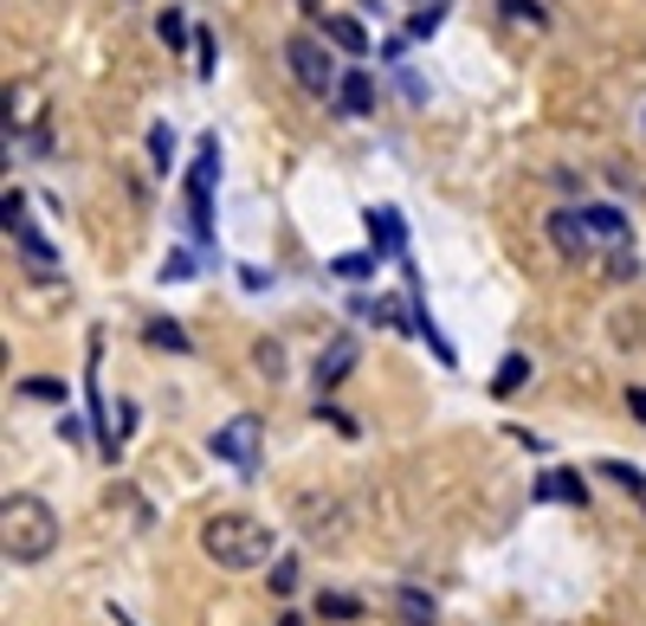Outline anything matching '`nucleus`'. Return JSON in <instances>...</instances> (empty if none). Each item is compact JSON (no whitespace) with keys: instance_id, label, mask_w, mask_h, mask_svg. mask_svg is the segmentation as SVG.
Masks as SVG:
<instances>
[{"instance_id":"f257e3e1","label":"nucleus","mask_w":646,"mask_h":626,"mask_svg":"<svg viewBox=\"0 0 646 626\" xmlns=\"http://www.w3.org/2000/svg\"><path fill=\"white\" fill-rule=\"evenodd\" d=\"M0 550H7V562H45V555L59 550V516H52V504L33 497V491H13L0 504Z\"/></svg>"},{"instance_id":"f03ea898","label":"nucleus","mask_w":646,"mask_h":626,"mask_svg":"<svg viewBox=\"0 0 646 626\" xmlns=\"http://www.w3.org/2000/svg\"><path fill=\"white\" fill-rule=\"evenodd\" d=\"M201 550L221 568H266L271 562V530L246 511H221L201 523Z\"/></svg>"},{"instance_id":"7ed1b4c3","label":"nucleus","mask_w":646,"mask_h":626,"mask_svg":"<svg viewBox=\"0 0 646 626\" xmlns=\"http://www.w3.org/2000/svg\"><path fill=\"white\" fill-rule=\"evenodd\" d=\"M285 65H291V78H298V91H310V98H337L342 91L337 59H330V45H324L317 33H291L285 39Z\"/></svg>"},{"instance_id":"20e7f679","label":"nucleus","mask_w":646,"mask_h":626,"mask_svg":"<svg viewBox=\"0 0 646 626\" xmlns=\"http://www.w3.org/2000/svg\"><path fill=\"white\" fill-rule=\"evenodd\" d=\"M259 440H266V427H259V413H233L227 427H214V459H227L233 472H259Z\"/></svg>"},{"instance_id":"39448f33","label":"nucleus","mask_w":646,"mask_h":626,"mask_svg":"<svg viewBox=\"0 0 646 626\" xmlns=\"http://www.w3.org/2000/svg\"><path fill=\"white\" fill-rule=\"evenodd\" d=\"M214 168H221V143H214V136H201V155H194V175H188L194 239H207V187H214Z\"/></svg>"},{"instance_id":"423d86ee","label":"nucleus","mask_w":646,"mask_h":626,"mask_svg":"<svg viewBox=\"0 0 646 626\" xmlns=\"http://www.w3.org/2000/svg\"><path fill=\"white\" fill-rule=\"evenodd\" d=\"M550 239H556V253H563V258H588V253H595V246H588V220H582L575 207L550 214Z\"/></svg>"},{"instance_id":"0eeeda50","label":"nucleus","mask_w":646,"mask_h":626,"mask_svg":"<svg viewBox=\"0 0 646 626\" xmlns=\"http://www.w3.org/2000/svg\"><path fill=\"white\" fill-rule=\"evenodd\" d=\"M337 104H342V116H369V111H376V78L362 72V65H349V72H342Z\"/></svg>"},{"instance_id":"6e6552de","label":"nucleus","mask_w":646,"mask_h":626,"mask_svg":"<svg viewBox=\"0 0 646 626\" xmlns=\"http://www.w3.org/2000/svg\"><path fill=\"white\" fill-rule=\"evenodd\" d=\"M349 369H356V336H337V342L317 356V388H337Z\"/></svg>"},{"instance_id":"1a4fd4ad","label":"nucleus","mask_w":646,"mask_h":626,"mask_svg":"<svg viewBox=\"0 0 646 626\" xmlns=\"http://www.w3.org/2000/svg\"><path fill=\"white\" fill-rule=\"evenodd\" d=\"M324 39H330V45H342L349 59H369V33H362L349 13H324Z\"/></svg>"},{"instance_id":"9d476101","label":"nucleus","mask_w":646,"mask_h":626,"mask_svg":"<svg viewBox=\"0 0 646 626\" xmlns=\"http://www.w3.org/2000/svg\"><path fill=\"white\" fill-rule=\"evenodd\" d=\"M536 497H550V504H588V484L575 479V472H543Z\"/></svg>"},{"instance_id":"9b49d317","label":"nucleus","mask_w":646,"mask_h":626,"mask_svg":"<svg viewBox=\"0 0 646 626\" xmlns=\"http://www.w3.org/2000/svg\"><path fill=\"white\" fill-rule=\"evenodd\" d=\"M13 239H20V258H27V271H33V278H52V271H59V258H52V246L39 239L33 226H20Z\"/></svg>"},{"instance_id":"f8f14e48","label":"nucleus","mask_w":646,"mask_h":626,"mask_svg":"<svg viewBox=\"0 0 646 626\" xmlns=\"http://www.w3.org/2000/svg\"><path fill=\"white\" fill-rule=\"evenodd\" d=\"M369 239H376V253H401V214L394 207H376L369 214Z\"/></svg>"},{"instance_id":"ddd939ff","label":"nucleus","mask_w":646,"mask_h":626,"mask_svg":"<svg viewBox=\"0 0 646 626\" xmlns=\"http://www.w3.org/2000/svg\"><path fill=\"white\" fill-rule=\"evenodd\" d=\"M394 607H401V626H433V601H427V594L401 588L394 594Z\"/></svg>"},{"instance_id":"4468645a","label":"nucleus","mask_w":646,"mask_h":626,"mask_svg":"<svg viewBox=\"0 0 646 626\" xmlns=\"http://www.w3.org/2000/svg\"><path fill=\"white\" fill-rule=\"evenodd\" d=\"M498 7H504V20H511V27H543V20H550V13H543V0H498Z\"/></svg>"},{"instance_id":"2eb2a0df","label":"nucleus","mask_w":646,"mask_h":626,"mask_svg":"<svg viewBox=\"0 0 646 626\" xmlns=\"http://www.w3.org/2000/svg\"><path fill=\"white\" fill-rule=\"evenodd\" d=\"M524 381H531V356H504V369H498V394H517V388H524Z\"/></svg>"},{"instance_id":"dca6fc26","label":"nucleus","mask_w":646,"mask_h":626,"mask_svg":"<svg viewBox=\"0 0 646 626\" xmlns=\"http://www.w3.org/2000/svg\"><path fill=\"white\" fill-rule=\"evenodd\" d=\"M150 342H155V349H175V356H188V330H182V324H168V317H162V324H150Z\"/></svg>"},{"instance_id":"f3484780","label":"nucleus","mask_w":646,"mask_h":626,"mask_svg":"<svg viewBox=\"0 0 646 626\" xmlns=\"http://www.w3.org/2000/svg\"><path fill=\"white\" fill-rule=\"evenodd\" d=\"M317 614H324V620H356L362 607H356L349 594H324V601H317Z\"/></svg>"},{"instance_id":"a211bd4d","label":"nucleus","mask_w":646,"mask_h":626,"mask_svg":"<svg viewBox=\"0 0 646 626\" xmlns=\"http://www.w3.org/2000/svg\"><path fill=\"white\" fill-rule=\"evenodd\" d=\"M602 472H608V479L621 484V491H634V497H646V479H640V472H634V465H621V459H608Z\"/></svg>"},{"instance_id":"6ab92c4d","label":"nucleus","mask_w":646,"mask_h":626,"mask_svg":"<svg viewBox=\"0 0 646 626\" xmlns=\"http://www.w3.org/2000/svg\"><path fill=\"white\" fill-rule=\"evenodd\" d=\"M330 271H337V278H349V285H356V278H369V271H376V258L349 253V258H337V265H330Z\"/></svg>"},{"instance_id":"aec40b11","label":"nucleus","mask_w":646,"mask_h":626,"mask_svg":"<svg viewBox=\"0 0 646 626\" xmlns=\"http://www.w3.org/2000/svg\"><path fill=\"white\" fill-rule=\"evenodd\" d=\"M253 356H259V369H266V381H278V374H285V349H278V342H259Z\"/></svg>"},{"instance_id":"412c9836","label":"nucleus","mask_w":646,"mask_h":626,"mask_svg":"<svg viewBox=\"0 0 646 626\" xmlns=\"http://www.w3.org/2000/svg\"><path fill=\"white\" fill-rule=\"evenodd\" d=\"M155 33L168 39V45H182V39H188V20H182V13H175V7H168V13H162V20H155Z\"/></svg>"},{"instance_id":"4be33fe9","label":"nucleus","mask_w":646,"mask_h":626,"mask_svg":"<svg viewBox=\"0 0 646 626\" xmlns=\"http://www.w3.org/2000/svg\"><path fill=\"white\" fill-rule=\"evenodd\" d=\"M440 20H447L440 7H420L414 20H408V33H414V39H427V33H440Z\"/></svg>"},{"instance_id":"5701e85b","label":"nucleus","mask_w":646,"mask_h":626,"mask_svg":"<svg viewBox=\"0 0 646 626\" xmlns=\"http://www.w3.org/2000/svg\"><path fill=\"white\" fill-rule=\"evenodd\" d=\"M298 588V562H271V594H291Z\"/></svg>"},{"instance_id":"b1692460","label":"nucleus","mask_w":646,"mask_h":626,"mask_svg":"<svg viewBox=\"0 0 646 626\" xmlns=\"http://www.w3.org/2000/svg\"><path fill=\"white\" fill-rule=\"evenodd\" d=\"M150 155L162 162V175H168V155H175V143H168V130H162V123L150 130Z\"/></svg>"},{"instance_id":"393cba45","label":"nucleus","mask_w":646,"mask_h":626,"mask_svg":"<svg viewBox=\"0 0 646 626\" xmlns=\"http://www.w3.org/2000/svg\"><path fill=\"white\" fill-rule=\"evenodd\" d=\"M194 59H201V65H194V72H201V78H214V39H207V33L194 39Z\"/></svg>"},{"instance_id":"a878e982","label":"nucleus","mask_w":646,"mask_h":626,"mask_svg":"<svg viewBox=\"0 0 646 626\" xmlns=\"http://www.w3.org/2000/svg\"><path fill=\"white\" fill-rule=\"evenodd\" d=\"M162 278H175V285H182V278H194L188 253H168V265H162Z\"/></svg>"},{"instance_id":"bb28decb","label":"nucleus","mask_w":646,"mask_h":626,"mask_svg":"<svg viewBox=\"0 0 646 626\" xmlns=\"http://www.w3.org/2000/svg\"><path fill=\"white\" fill-rule=\"evenodd\" d=\"M27 394H33V401H65V388H59V381H27Z\"/></svg>"},{"instance_id":"cd10ccee","label":"nucleus","mask_w":646,"mask_h":626,"mask_svg":"<svg viewBox=\"0 0 646 626\" xmlns=\"http://www.w3.org/2000/svg\"><path fill=\"white\" fill-rule=\"evenodd\" d=\"M627 407H634V420L646 427V388H634V394H627Z\"/></svg>"},{"instance_id":"c85d7f7f","label":"nucleus","mask_w":646,"mask_h":626,"mask_svg":"<svg viewBox=\"0 0 646 626\" xmlns=\"http://www.w3.org/2000/svg\"><path fill=\"white\" fill-rule=\"evenodd\" d=\"M278 626H305V614H285V620H278Z\"/></svg>"},{"instance_id":"c756f323","label":"nucleus","mask_w":646,"mask_h":626,"mask_svg":"<svg viewBox=\"0 0 646 626\" xmlns=\"http://www.w3.org/2000/svg\"><path fill=\"white\" fill-rule=\"evenodd\" d=\"M420 7H440V0H420Z\"/></svg>"}]
</instances>
